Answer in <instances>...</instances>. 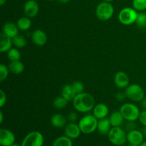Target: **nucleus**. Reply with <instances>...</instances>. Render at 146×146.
Returning <instances> with one entry per match:
<instances>
[{"label":"nucleus","mask_w":146,"mask_h":146,"mask_svg":"<svg viewBox=\"0 0 146 146\" xmlns=\"http://www.w3.org/2000/svg\"><path fill=\"white\" fill-rule=\"evenodd\" d=\"M39 6L35 0H28L24 6V13L26 17L33 18L38 14Z\"/></svg>","instance_id":"f8f14e48"},{"label":"nucleus","mask_w":146,"mask_h":146,"mask_svg":"<svg viewBox=\"0 0 146 146\" xmlns=\"http://www.w3.org/2000/svg\"><path fill=\"white\" fill-rule=\"evenodd\" d=\"M128 146H137V145H130V144H129V145H128Z\"/></svg>","instance_id":"a18cd8bd"},{"label":"nucleus","mask_w":146,"mask_h":146,"mask_svg":"<svg viewBox=\"0 0 146 146\" xmlns=\"http://www.w3.org/2000/svg\"><path fill=\"white\" fill-rule=\"evenodd\" d=\"M114 83L118 88H126L130 85V80L128 74L124 71H118L114 76Z\"/></svg>","instance_id":"ddd939ff"},{"label":"nucleus","mask_w":146,"mask_h":146,"mask_svg":"<svg viewBox=\"0 0 146 146\" xmlns=\"http://www.w3.org/2000/svg\"><path fill=\"white\" fill-rule=\"evenodd\" d=\"M69 101L68 100L66 99L65 98L61 96L56 97V98L54 99L53 104H54V106L57 109H64L66 107V106L68 105V103Z\"/></svg>","instance_id":"a878e982"},{"label":"nucleus","mask_w":146,"mask_h":146,"mask_svg":"<svg viewBox=\"0 0 146 146\" xmlns=\"http://www.w3.org/2000/svg\"><path fill=\"white\" fill-rule=\"evenodd\" d=\"M104 1H107V2H111V1H113V0H103Z\"/></svg>","instance_id":"c03bdc74"},{"label":"nucleus","mask_w":146,"mask_h":146,"mask_svg":"<svg viewBox=\"0 0 146 146\" xmlns=\"http://www.w3.org/2000/svg\"><path fill=\"white\" fill-rule=\"evenodd\" d=\"M44 135L39 131H31L24 138L21 146H43Z\"/></svg>","instance_id":"6e6552de"},{"label":"nucleus","mask_w":146,"mask_h":146,"mask_svg":"<svg viewBox=\"0 0 146 146\" xmlns=\"http://www.w3.org/2000/svg\"><path fill=\"white\" fill-rule=\"evenodd\" d=\"M9 69L12 74L19 75L23 73L24 71V65L21 61H10V64H9Z\"/></svg>","instance_id":"4be33fe9"},{"label":"nucleus","mask_w":146,"mask_h":146,"mask_svg":"<svg viewBox=\"0 0 146 146\" xmlns=\"http://www.w3.org/2000/svg\"><path fill=\"white\" fill-rule=\"evenodd\" d=\"M108 118H109L112 127H121L125 120L120 111L113 112Z\"/></svg>","instance_id":"412c9836"},{"label":"nucleus","mask_w":146,"mask_h":146,"mask_svg":"<svg viewBox=\"0 0 146 146\" xmlns=\"http://www.w3.org/2000/svg\"><path fill=\"white\" fill-rule=\"evenodd\" d=\"M11 146H21V144H17V143H14V144H13L12 145H11Z\"/></svg>","instance_id":"37998d69"},{"label":"nucleus","mask_w":146,"mask_h":146,"mask_svg":"<svg viewBox=\"0 0 146 146\" xmlns=\"http://www.w3.org/2000/svg\"><path fill=\"white\" fill-rule=\"evenodd\" d=\"M108 138L110 142L115 146L123 145L127 142V133L121 127H112Z\"/></svg>","instance_id":"39448f33"},{"label":"nucleus","mask_w":146,"mask_h":146,"mask_svg":"<svg viewBox=\"0 0 146 146\" xmlns=\"http://www.w3.org/2000/svg\"><path fill=\"white\" fill-rule=\"evenodd\" d=\"M30 19L31 18L26 17V16L20 17L17 22L19 29L21 30V31H27L31 27V21Z\"/></svg>","instance_id":"5701e85b"},{"label":"nucleus","mask_w":146,"mask_h":146,"mask_svg":"<svg viewBox=\"0 0 146 146\" xmlns=\"http://www.w3.org/2000/svg\"><path fill=\"white\" fill-rule=\"evenodd\" d=\"M78 114H77V113L74 112V111H71V112H70V113L68 115V119L69 120L70 122L75 123L76 121L78 120Z\"/></svg>","instance_id":"72a5a7b5"},{"label":"nucleus","mask_w":146,"mask_h":146,"mask_svg":"<svg viewBox=\"0 0 146 146\" xmlns=\"http://www.w3.org/2000/svg\"><path fill=\"white\" fill-rule=\"evenodd\" d=\"M7 57L10 61H19L21 59V53L17 48H11L7 52Z\"/></svg>","instance_id":"bb28decb"},{"label":"nucleus","mask_w":146,"mask_h":146,"mask_svg":"<svg viewBox=\"0 0 146 146\" xmlns=\"http://www.w3.org/2000/svg\"><path fill=\"white\" fill-rule=\"evenodd\" d=\"M58 1L61 4H66V3L69 2L70 0H58Z\"/></svg>","instance_id":"58836bf2"},{"label":"nucleus","mask_w":146,"mask_h":146,"mask_svg":"<svg viewBox=\"0 0 146 146\" xmlns=\"http://www.w3.org/2000/svg\"><path fill=\"white\" fill-rule=\"evenodd\" d=\"M31 41L38 46H43L47 42V35L43 30L36 29L31 34Z\"/></svg>","instance_id":"4468645a"},{"label":"nucleus","mask_w":146,"mask_h":146,"mask_svg":"<svg viewBox=\"0 0 146 146\" xmlns=\"http://www.w3.org/2000/svg\"><path fill=\"white\" fill-rule=\"evenodd\" d=\"M141 106H142L144 109H146V97H145L143 100L141 101Z\"/></svg>","instance_id":"e433bc0d"},{"label":"nucleus","mask_w":146,"mask_h":146,"mask_svg":"<svg viewBox=\"0 0 146 146\" xmlns=\"http://www.w3.org/2000/svg\"><path fill=\"white\" fill-rule=\"evenodd\" d=\"M135 24L141 29L146 28V12L145 11L138 12V17Z\"/></svg>","instance_id":"cd10ccee"},{"label":"nucleus","mask_w":146,"mask_h":146,"mask_svg":"<svg viewBox=\"0 0 146 146\" xmlns=\"http://www.w3.org/2000/svg\"><path fill=\"white\" fill-rule=\"evenodd\" d=\"M111 128H112V125L110 122L109 118H105L98 120L97 130L100 134L103 135H108Z\"/></svg>","instance_id":"f3484780"},{"label":"nucleus","mask_w":146,"mask_h":146,"mask_svg":"<svg viewBox=\"0 0 146 146\" xmlns=\"http://www.w3.org/2000/svg\"><path fill=\"white\" fill-rule=\"evenodd\" d=\"M2 33L13 38L19 34V28L17 24L11 21L6 22L2 27Z\"/></svg>","instance_id":"dca6fc26"},{"label":"nucleus","mask_w":146,"mask_h":146,"mask_svg":"<svg viewBox=\"0 0 146 146\" xmlns=\"http://www.w3.org/2000/svg\"><path fill=\"white\" fill-rule=\"evenodd\" d=\"M6 102H7V96H6V94L3 90H0V107L2 108L4 105H5Z\"/></svg>","instance_id":"473e14b6"},{"label":"nucleus","mask_w":146,"mask_h":146,"mask_svg":"<svg viewBox=\"0 0 146 146\" xmlns=\"http://www.w3.org/2000/svg\"><path fill=\"white\" fill-rule=\"evenodd\" d=\"M6 1L7 0H0V5L3 6L6 3Z\"/></svg>","instance_id":"a19ab883"},{"label":"nucleus","mask_w":146,"mask_h":146,"mask_svg":"<svg viewBox=\"0 0 146 146\" xmlns=\"http://www.w3.org/2000/svg\"><path fill=\"white\" fill-rule=\"evenodd\" d=\"M139 146H146V141H143V142Z\"/></svg>","instance_id":"79ce46f5"},{"label":"nucleus","mask_w":146,"mask_h":146,"mask_svg":"<svg viewBox=\"0 0 146 146\" xmlns=\"http://www.w3.org/2000/svg\"><path fill=\"white\" fill-rule=\"evenodd\" d=\"M142 133H143V135L144 136H146V126H144V128H143V129H142Z\"/></svg>","instance_id":"ea45409f"},{"label":"nucleus","mask_w":146,"mask_h":146,"mask_svg":"<svg viewBox=\"0 0 146 146\" xmlns=\"http://www.w3.org/2000/svg\"><path fill=\"white\" fill-rule=\"evenodd\" d=\"M98 122V120L94 115L87 114L80 119L78 124L82 133L91 134L97 130Z\"/></svg>","instance_id":"f03ea898"},{"label":"nucleus","mask_w":146,"mask_h":146,"mask_svg":"<svg viewBox=\"0 0 146 146\" xmlns=\"http://www.w3.org/2000/svg\"><path fill=\"white\" fill-rule=\"evenodd\" d=\"M144 135L142 131L134 129L127 133V142L130 145L139 146L144 141Z\"/></svg>","instance_id":"9d476101"},{"label":"nucleus","mask_w":146,"mask_h":146,"mask_svg":"<svg viewBox=\"0 0 146 146\" xmlns=\"http://www.w3.org/2000/svg\"><path fill=\"white\" fill-rule=\"evenodd\" d=\"M50 121L51 125L56 128H61L66 126L67 123L66 118L61 113H56L53 115Z\"/></svg>","instance_id":"6ab92c4d"},{"label":"nucleus","mask_w":146,"mask_h":146,"mask_svg":"<svg viewBox=\"0 0 146 146\" xmlns=\"http://www.w3.org/2000/svg\"><path fill=\"white\" fill-rule=\"evenodd\" d=\"M128 123L126 125V129L128 131H131L132 130L135 129V123L134 121H128Z\"/></svg>","instance_id":"c9c22d12"},{"label":"nucleus","mask_w":146,"mask_h":146,"mask_svg":"<svg viewBox=\"0 0 146 146\" xmlns=\"http://www.w3.org/2000/svg\"><path fill=\"white\" fill-rule=\"evenodd\" d=\"M133 8L141 12L146 9V0H133Z\"/></svg>","instance_id":"c85d7f7f"},{"label":"nucleus","mask_w":146,"mask_h":146,"mask_svg":"<svg viewBox=\"0 0 146 146\" xmlns=\"http://www.w3.org/2000/svg\"><path fill=\"white\" fill-rule=\"evenodd\" d=\"M15 135L10 130L0 129V145L1 146H11L15 143Z\"/></svg>","instance_id":"1a4fd4ad"},{"label":"nucleus","mask_w":146,"mask_h":146,"mask_svg":"<svg viewBox=\"0 0 146 146\" xmlns=\"http://www.w3.org/2000/svg\"><path fill=\"white\" fill-rule=\"evenodd\" d=\"M114 14V7L111 2L104 1L98 4L96 9V15L97 18L102 21L111 19Z\"/></svg>","instance_id":"20e7f679"},{"label":"nucleus","mask_w":146,"mask_h":146,"mask_svg":"<svg viewBox=\"0 0 146 146\" xmlns=\"http://www.w3.org/2000/svg\"><path fill=\"white\" fill-rule=\"evenodd\" d=\"M51 146H73V141L66 135H62L56 138Z\"/></svg>","instance_id":"b1692460"},{"label":"nucleus","mask_w":146,"mask_h":146,"mask_svg":"<svg viewBox=\"0 0 146 146\" xmlns=\"http://www.w3.org/2000/svg\"><path fill=\"white\" fill-rule=\"evenodd\" d=\"M12 42L13 45L17 48H22L27 45V40H26L25 37L23 36L22 35H19V34L12 38Z\"/></svg>","instance_id":"393cba45"},{"label":"nucleus","mask_w":146,"mask_h":146,"mask_svg":"<svg viewBox=\"0 0 146 146\" xmlns=\"http://www.w3.org/2000/svg\"><path fill=\"white\" fill-rule=\"evenodd\" d=\"M71 85H72L73 88H74V91L76 94V95L84 92V88H85V87H84V84L82 82H81V81H76L74 82H73V84Z\"/></svg>","instance_id":"7c9ffc66"},{"label":"nucleus","mask_w":146,"mask_h":146,"mask_svg":"<svg viewBox=\"0 0 146 146\" xmlns=\"http://www.w3.org/2000/svg\"><path fill=\"white\" fill-rule=\"evenodd\" d=\"M93 111V115L98 120L107 118L109 113L108 107L104 104H98L94 106Z\"/></svg>","instance_id":"2eb2a0df"},{"label":"nucleus","mask_w":146,"mask_h":146,"mask_svg":"<svg viewBox=\"0 0 146 146\" xmlns=\"http://www.w3.org/2000/svg\"><path fill=\"white\" fill-rule=\"evenodd\" d=\"M125 93L127 98L135 102H141L145 97L143 88L136 84H130L125 88Z\"/></svg>","instance_id":"0eeeda50"},{"label":"nucleus","mask_w":146,"mask_h":146,"mask_svg":"<svg viewBox=\"0 0 146 146\" xmlns=\"http://www.w3.org/2000/svg\"><path fill=\"white\" fill-rule=\"evenodd\" d=\"M72 103L76 111L83 113L91 111L96 106L94 96L86 92L77 94L72 101Z\"/></svg>","instance_id":"f257e3e1"},{"label":"nucleus","mask_w":146,"mask_h":146,"mask_svg":"<svg viewBox=\"0 0 146 146\" xmlns=\"http://www.w3.org/2000/svg\"><path fill=\"white\" fill-rule=\"evenodd\" d=\"M119 111L125 121L134 122L139 118L141 113L139 108L136 105L131 103H125L123 104L120 108Z\"/></svg>","instance_id":"7ed1b4c3"},{"label":"nucleus","mask_w":146,"mask_h":146,"mask_svg":"<svg viewBox=\"0 0 146 146\" xmlns=\"http://www.w3.org/2000/svg\"><path fill=\"white\" fill-rule=\"evenodd\" d=\"M81 133L80 127L78 124L76 123L70 122L69 123L66 124L64 128V135L68 138H71V140H75L80 136Z\"/></svg>","instance_id":"9b49d317"},{"label":"nucleus","mask_w":146,"mask_h":146,"mask_svg":"<svg viewBox=\"0 0 146 146\" xmlns=\"http://www.w3.org/2000/svg\"><path fill=\"white\" fill-rule=\"evenodd\" d=\"M12 38L1 33L0 35V52H8L12 48Z\"/></svg>","instance_id":"a211bd4d"},{"label":"nucleus","mask_w":146,"mask_h":146,"mask_svg":"<svg viewBox=\"0 0 146 146\" xmlns=\"http://www.w3.org/2000/svg\"><path fill=\"white\" fill-rule=\"evenodd\" d=\"M3 121H4V115H3V113L0 112V123H2Z\"/></svg>","instance_id":"4c0bfd02"},{"label":"nucleus","mask_w":146,"mask_h":146,"mask_svg":"<svg viewBox=\"0 0 146 146\" xmlns=\"http://www.w3.org/2000/svg\"><path fill=\"white\" fill-rule=\"evenodd\" d=\"M61 96H62L64 98L68 100V101H72L76 96V94L74 91L71 84H66L63 86L62 89H61Z\"/></svg>","instance_id":"aec40b11"},{"label":"nucleus","mask_w":146,"mask_h":146,"mask_svg":"<svg viewBox=\"0 0 146 146\" xmlns=\"http://www.w3.org/2000/svg\"><path fill=\"white\" fill-rule=\"evenodd\" d=\"M9 71V67H7L4 64H0V81L1 82L4 81L8 77Z\"/></svg>","instance_id":"c756f323"},{"label":"nucleus","mask_w":146,"mask_h":146,"mask_svg":"<svg viewBox=\"0 0 146 146\" xmlns=\"http://www.w3.org/2000/svg\"><path fill=\"white\" fill-rule=\"evenodd\" d=\"M138 120L143 126H146V109H144L143 111H141Z\"/></svg>","instance_id":"2f4dec72"},{"label":"nucleus","mask_w":146,"mask_h":146,"mask_svg":"<svg viewBox=\"0 0 146 146\" xmlns=\"http://www.w3.org/2000/svg\"><path fill=\"white\" fill-rule=\"evenodd\" d=\"M138 15V11L134 8L131 7H125L120 11L118 14V19L120 23L125 26L135 24L137 17Z\"/></svg>","instance_id":"423d86ee"},{"label":"nucleus","mask_w":146,"mask_h":146,"mask_svg":"<svg viewBox=\"0 0 146 146\" xmlns=\"http://www.w3.org/2000/svg\"><path fill=\"white\" fill-rule=\"evenodd\" d=\"M48 1H53V0H48Z\"/></svg>","instance_id":"49530a36"},{"label":"nucleus","mask_w":146,"mask_h":146,"mask_svg":"<svg viewBox=\"0 0 146 146\" xmlns=\"http://www.w3.org/2000/svg\"><path fill=\"white\" fill-rule=\"evenodd\" d=\"M125 97H126V95H125V92H118L117 93L116 95H115V98H116V100H118V101H123L125 98Z\"/></svg>","instance_id":"f704fd0d"}]
</instances>
